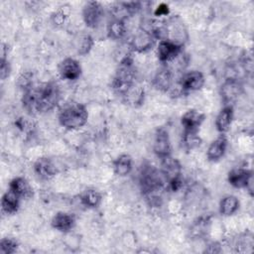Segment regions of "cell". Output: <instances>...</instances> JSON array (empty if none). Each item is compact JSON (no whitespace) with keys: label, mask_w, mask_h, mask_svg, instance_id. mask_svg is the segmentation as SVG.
<instances>
[{"label":"cell","mask_w":254,"mask_h":254,"mask_svg":"<svg viewBox=\"0 0 254 254\" xmlns=\"http://www.w3.org/2000/svg\"><path fill=\"white\" fill-rule=\"evenodd\" d=\"M205 115L196 109H190L181 118L182 126L185 131H198L204 121Z\"/></svg>","instance_id":"16"},{"label":"cell","mask_w":254,"mask_h":254,"mask_svg":"<svg viewBox=\"0 0 254 254\" xmlns=\"http://www.w3.org/2000/svg\"><path fill=\"white\" fill-rule=\"evenodd\" d=\"M204 75L198 70H190L186 72L181 78V87L186 91H195L204 85Z\"/></svg>","instance_id":"15"},{"label":"cell","mask_w":254,"mask_h":254,"mask_svg":"<svg viewBox=\"0 0 254 254\" xmlns=\"http://www.w3.org/2000/svg\"><path fill=\"white\" fill-rule=\"evenodd\" d=\"M168 14H169V7L167 4H164V3L160 4L155 11L156 16H166Z\"/></svg>","instance_id":"35"},{"label":"cell","mask_w":254,"mask_h":254,"mask_svg":"<svg viewBox=\"0 0 254 254\" xmlns=\"http://www.w3.org/2000/svg\"><path fill=\"white\" fill-rule=\"evenodd\" d=\"M11 72V65L6 59V57H1V64H0V76L2 80H5Z\"/></svg>","instance_id":"33"},{"label":"cell","mask_w":254,"mask_h":254,"mask_svg":"<svg viewBox=\"0 0 254 254\" xmlns=\"http://www.w3.org/2000/svg\"><path fill=\"white\" fill-rule=\"evenodd\" d=\"M152 32L155 38H159L161 41H169L182 47L189 38L187 29L179 17L170 18L161 26L153 28Z\"/></svg>","instance_id":"2"},{"label":"cell","mask_w":254,"mask_h":254,"mask_svg":"<svg viewBox=\"0 0 254 254\" xmlns=\"http://www.w3.org/2000/svg\"><path fill=\"white\" fill-rule=\"evenodd\" d=\"M242 92V85L237 78H227L220 87V94L225 105H231Z\"/></svg>","instance_id":"11"},{"label":"cell","mask_w":254,"mask_h":254,"mask_svg":"<svg viewBox=\"0 0 254 254\" xmlns=\"http://www.w3.org/2000/svg\"><path fill=\"white\" fill-rule=\"evenodd\" d=\"M79 199L81 204L85 207L95 208L100 205L102 200V194L94 189H87L80 194Z\"/></svg>","instance_id":"26"},{"label":"cell","mask_w":254,"mask_h":254,"mask_svg":"<svg viewBox=\"0 0 254 254\" xmlns=\"http://www.w3.org/2000/svg\"><path fill=\"white\" fill-rule=\"evenodd\" d=\"M133 159L129 154L119 155L113 162L114 173L119 177H125L132 171Z\"/></svg>","instance_id":"24"},{"label":"cell","mask_w":254,"mask_h":254,"mask_svg":"<svg viewBox=\"0 0 254 254\" xmlns=\"http://www.w3.org/2000/svg\"><path fill=\"white\" fill-rule=\"evenodd\" d=\"M198 131H185L182 135V144L187 151H191L201 144V138L197 134Z\"/></svg>","instance_id":"28"},{"label":"cell","mask_w":254,"mask_h":254,"mask_svg":"<svg viewBox=\"0 0 254 254\" xmlns=\"http://www.w3.org/2000/svg\"><path fill=\"white\" fill-rule=\"evenodd\" d=\"M153 150L157 157L160 159L168 157L171 155L172 152V145L168 131L161 127L155 133L154 143H153Z\"/></svg>","instance_id":"9"},{"label":"cell","mask_w":254,"mask_h":254,"mask_svg":"<svg viewBox=\"0 0 254 254\" xmlns=\"http://www.w3.org/2000/svg\"><path fill=\"white\" fill-rule=\"evenodd\" d=\"M136 83L135 69L133 66V60L130 57H125L116 70L112 81V88L121 95L127 88Z\"/></svg>","instance_id":"5"},{"label":"cell","mask_w":254,"mask_h":254,"mask_svg":"<svg viewBox=\"0 0 254 254\" xmlns=\"http://www.w3.org/2000/svg\"><path fill=\"white\" fill-rule=\"evenodd\" d=\"M52 226L61 232H68L75 225V218L68 212L60 211L57 212L51 221Z\"/></svg>","instance_id":"19"},{"label":"cell","mask_w":254,"mask_h":254,"mask_svg":"<svg viewBox=\"0 0 254 254\" xmlns=\"http://www.w3.org/2000/svg\"><path fill=\"white\" fill-rule=\"evenodd\" d=\"M61 99V90L57 82L47 81L33 85L24 91L22 103L31 114L45 113L54 109Z\"/></svg>","instance_id":"1"},{"label":"cell","mask_w":254,"mask_h":254,"mask_svg":"<svg viewBox=\"0 0 254 254\" xmlns=\"http://www.w3.org/2000/svg\"><path fill=\"white\" fill-rule=\"evenodd\" d=\"M228 183L236 189H246L253 195V175L245 168H234L227 175Z\"/></svg>","instance_id":"6"},{"label":"cell","mask_w":254,"mask_h":254,"mask_svg":"<svg viewBox=\"0 0 254 254\" xmlns=\"http://www.w3.org/2000/svg\"><path fill=\"white\" fill-rule=\"evenodd\" d=\"M123 101L133 107H138L143 104L144 97H145V91L144 88L136 83L131 85L129 88H127L121 95Z\"/></svg>","instance_id":"18"},{"label":"cell","mask_w":254,"mask_h":254,"mask_svg":"<svg viewBox=\"0 0 254 254\" xmlns=\"http://www.w3.org/2000/svg\"><path fill=\"white\" fill-rule=\"evenodd\" d=\"M209 220L207 217L205 218H199L197 221H195L192 225V228H191V231L193 232V234L195 236H200L201 234H203L207 229V224H208Z\"/></svg>","instance_id":"32"},{"label":"cell","mask_w":254,"mask_h":254,"mask_svg":"<svg viewBox=\"0 0 254 254\" xmlns=\"http://www.w3.org/2000/svg\"><path fill=\"white\" fill-rule=\"evenodd\" d=\"M183 47L169 41H160L157 49L158 59L162 63L174 61L182 53Z\"/></svg>","instance_id":"14"},{"label":"cell","mask_w":254,"mask_h":254,"mask_svg":"<svg viewBox=\"0 0 254 254\" xmlns=\"http://www.w3.org/2000/svg\"><path fill=\"white\" fill-rule=\"evenodd\" d=\"M34 172L41 180L48 181L53 179L57 173V167L54 162L48 157L39 158L34 164Z\"/></svg>","instance_id":"13"},{"label":"cell","mask_w":254,"mask_h":254,"mask_svg":"<svg viewBox=\"0 0 254 254\" xmlns=\"http://www.w3.org/2000/svg\"><path fill=\"white\" fill-rule=\"evenodd\" d=\"M227 137L225 134H220L215 140H213L206 152V157L210 162H217L220 160L226 151Z\"/></svg>","instance_id":"17"},{"label":"cell","mask_w":254,"mask_h":254,"mask_svg":"<svg viewBox=\"0 0 254 254\" xmlns=\"http://www.w3.org/2000/svg\"><path fill=\"white\" fill-rule=\"evenodd\" d=\"M164 185L161 172L150 163H144L139 172V186L142 193L148 198H157L156 193Z\"/></svg>","instance_id":"3"},{"label":"cell","mask_w":254,"mask_h":254,"mask_svg":"<svg viewBox=\"0 0 254 254\" xmlns=\"http://www.w3.org/2000/svg\"><path fill=\"white\" fill-rule=\"evenodd\" d=\"M88 119V111L82 103L73 102L66 105L59 114L60 124L67 130H77L83 127Z\"/></svg>","instance_id":"4"},{"label":"cell","mask_w":254,"mask_h":254,"mask_svg":"<svg viewBox=\"0 0 254 254\" xmlns=\"http://www.w3.org/2000/svg\"><path fill=\"white\" fill-rule=\"evenodd\" d=\"M9 190L20 198H28L33 195V189L29 182L23 177L14 178L9 184Z\"/></svg>","instance_id":"22"},{"label":"cell","mask_w":254,"mask_h":254,"mask_svg":"<svg viewBox=\"0 0 254 254\" xmlns=\"http://www.w3.org/2000/svg\"><path fill=\"white\" fill-rule=\"evenodd\" d=\"M18 249V242L12 237H4L0 241V253L1 254H12Z\"/></svg>","instance_id":"29"},{"label":"cell","mask_w":254,"mask_h":254,"mask_svg":"<svg viewBox=\"0 0 254 254\" xmlns=\"http://www.w3.org/2000/svg\"><path fill=\"white\" fill-rule=\"evenodd\" d=\"M20 197L8 190L1 198V208L6 214H15L20 207Z\"/></svg>","instance_id":"23"},{"label":"cell","mask_w":254,"mask_h":254,"mask_svg":"<svg viewBox=\"0 0 254 254\" xmlns=\"http://www.w3.org/2000/svg\"><path fill=\"white\" fill-rule=\"evenodd\" d=\"M52 19H53V21H54L55 24L61 25V24H64V19H65V15H64V13H63L62 11H59V12H56L55 14H53Z\"/></svg>","instance_id":"34"},{"label":"cell","mask_w":254,"mask_h":254,"mask_svg":"<svg viewBox=\"0 0 254 254\" xmlns=\"http://www.w3.org/2000/svg\"><path fill=\"white\" fill-rule=\"evenodd\" d=\"M126 34L125 20L113 18L107 25V36L111 40H121Z\"/></svg>","instance_id":"25"},{"label":"cell","mask_w":254,"mask_h":254,"mask_svg":"<svg viewBox=\"0 0 254 254\" xmlns=\"http://www.w3.org/2000/svg\"><path fill=\"white\" fill-rule=\"evenodd\" d=\"M59 73L64 79L75 80L81 74V66L76 60L72 58H66L60 63Z\"/></svg>","instance_id":"12"},{"label":"cell","mask_w":254,"mask_h":254,"mask_svg":"<svg viewBox=\"0 0 254 254\" xmlns=\"http://www.w3.org/2000/svg\"><path fill=\"white\" fill-rule=\"evenodd\" d=\"M32 77H33V74L31 72H24L22 73L19 78H18V81H17V84L18 86L23 89L24 91H26L27 89H29L30 87L33 86V81H32Z\"/></svg>","instance_id":"31"},{"label":"cell","mask_w":254,"mask_h":254,"mask_svg":"<svg viewBox=\"0 0 254 254\" xmlns=\"http://www.w3.org/2000/svg\"><path fill=\"white\" fill-rule=\"evenodd\" d=\"M164 179L169 182L182 178V165L180 161L176 158H173L171 155L161 159V170H160Z\"/></svg>","instance_id":"10"},{"label":"cell","mask_w":254,"mask_h":254,"mask_svg":"<svg viewBox=\"0 0 254 254\" xmlns=\"http://www.w3.org/2000/svg\"><path fill=\"white\" fill-rule=\"evenodd\" d=\"M154 35L151 29L146 27L139 28L130 41V47L133 51L143 53L150 50L154 44Z\"/></svg>","instance_id":"7"},{"label":"cell","mask_w":254,"mask_h":254,"mask_svg":"<svg viewBox=\"0 0 254 254\" xmlns=\"http://www.w3.org/2000/svg\"><path fill=\"white\" fill-rule=\"evenodd\" d=\"M104 11L99 2L89 1L82 9V19L84 24L89 28H97L103 19Z\"/></svg>","instance_id":"8"},{"label":"cell","mask_w":254,"mask_h":254,"mask_svg":"<svg viewBox=\"0 0 254 254\" xmlns=\"http://www.w3.org/2000/svg\"><path fill=\"white\" fill-rule=\"evenodd\" d=\"M153 86L160 91H168L173 85V72L169 67H162L153 77Z\"/></svg>","instance_id":"20"},{"label":"cell","mask_w":254,"mask_h":254,"mask_svg":"<svg viewBox=\"0 0 254 254\" xmlns=\"http://www.w3.org/2000/svg\"><path fill=\"white\" fill-rule=\"evenodd\" d=\"M239 200L235 195H225L219 203V212L224 216L234 214L239 208Z\"/></svg>","instance_id":"27"},{"label":"cell","mask_w":254,"mask_h":254,"mask_svg":"<svg viewBox=\"0 0 254 254\" xmlns=\"http://www.w3.org/2000/svg\"><path fill=\"white\" fill-rule=\"evenodd\" d=\"M92 46H93V39L91 38V36L88 34L82 35L81 37H79V41L76 46L77 53L79 55H86L91 50Z\"/></svg>","instance_id":"30"},{"label":"cell","mask_w":254,"mask_h":254,"mask_svg":"<svg viewBox=\"0 0 254 254\" xmlns=\"http://www.w3.org/2000/svg\"><path fill=\"white\" fill-rule=\"evenodd\" d=\"M233 119V107L232 105H224L219 111L215 119V126L220 134L226 133L231 126Z\"/></svg>","instance_id":"21"}]
</instances>
